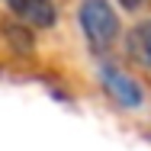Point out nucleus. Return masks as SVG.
I'll return each instance as SVG.
<instances>
[{
	"instance_id": "2",
	"label": "nucleus",
	"mask_w": 151,
	"mask_h": 151,
	"mask_svg": "<svg viewBox=\"0 0 151 151\" xmlns=\"http://www.w3.org/2000/svg\"><path fill=\"white\" fill-rule=\"evenodd\" d=\"M96 81H100L103 93H106L119 109H142L145 100H148L142 81H138L135 74H129L122 64L109 61V58H100V61H96Z\"/></svg>"
},
{
	"instance_id": "1",
	"label": "nucleus",
	"mask_w": 151,
	"mask_h": 151,
	"mask_svg": "<svg viewBox=\"0 0 151 151\" xmlns=\"http://www.w3.org/2000/svg\"><path fill=\"white\" fill-rule=\"evenodd\" d=\"M77 26H81L84 42L90 45V52L106 58V52L119 39V13L109 0H81L77 3Z\"/></svg>"
},
{
	"instance_id": "4",
	"label": "nucleus",
	"mask_w": 151,
	"mask_h": 151,
	"mask_svg": "<svg viewBox=\"0 0 151 151\" xmlns=\"http://www.w3.org/2000/svg\"><path fill=\"white\" fill-rule=\"evenodd\" d=\"M125 52H129V58L135 61V64H142V68L151 71V16L142 19V23H135L129 29V35H125Z\"/></svg>"
},
{
	"instance_id": "5",
	"label": "nucleus",
	"mask_w": 151,
	"mask_h": 151,
	"mask_svg": "<svg viewBox=\"0 0 151 151\" xmlns=\"http://www.w3.org/2000/svg\"><path fill=\"white\" fill-rule=\"evenodd\" d=\"M148 0H119V6L122 10H138V6H145Z\"/></svg>"
},
{
	"instance_id": "3",
	"label": "nucleus",
	"mask_w": 151,
	"mask_h": 151,
	"mask_svg": "<svg viewBox=\"0 0 151 151\" xmlns=\"http://www.w3.org/2000/svg\"><path fill=\"white\" fill-rule=\"evenodd\" d=\"M10 6V13L23 23V26H35V29H52L58 23V3L55 0H3Z\"/></svg>"
}]
</instances>
